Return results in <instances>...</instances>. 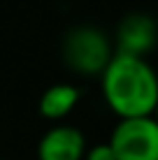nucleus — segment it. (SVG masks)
<instances>
[{
  "instance_id": "nucleus-1",
  "label": "nucleus",
  "mask_w": 158,
  "mask_h": 160,
  "mask_svg": "<svg viewBox=\"0 0 158 160\" xmlns=\"http://www.w3.org/2000/svg\"><path fill=\"white\" fill-rule=\"evenodd\" d=\"M98 79L102 100L116 118L154 116L158 104V77L144 56L114 51Z\"/></svg>"
},
{
  "instance_id": "nucleus-2",
  "label": "nucleus",
  "mask_w": 158,
  "mask_h": 160,
  "mask_svg": "<svg viewBox=\"0 0 158 160\" xmlns=\"http://www.w3.org/2000/svg\"><path fill=\"white\" fill-rule=\"evenodd\" d=\"M114 53L112 37L98 26H74L61 42L63 63L79 77H98Z\"/></svg>"
},
{
  "instance_id": "nucleus-3",
  "label": "nucleus",
  "mask_w": 158,
  "mask_h": 160,
  "mask_svg": "<svg viewBox=\"0 0 158 160\" xmlns=\"http://www.w3.org/2000/svg\"><path fill=\"white\" fill-rule=\"evenodd\" d=\"M107 144L116 160H158V123L154 116L119 118Z\"/></svg>"
},
{
  "instance_id": "nucleus-4",
  "label": "nucleus",
  "mask_w": 158,
  "mask_h": 160,
  "mask_svg": "<svg viewBox=\"0 0 158 160\" xmlns=\"http://www.w3.org/2000/svg\"><path fill=\"white\" fill-rule=\"evenodd\" d=\"M86 146H89V139L84 130L61 121L42 132L35 146V156L37 160H81Z\"/></svg>"
},
{
  "instance_id": "nucleus-5",
  "label": "nucleus",
  "mask_w": 158,
  "mask_h": 160,
  "mask_svg": "<svg viewBox=\"0 0 158 160\" xmlns=\"http://www.w3.org/2000/svg\"><path fill=\"white\" fill-rule=\"evenodd\" d=\"M158 42V26L149 14L133 12L123 16L112 37L114 51L133 53V56H149Z\"/></svg>"
},
{
  "instance_id": "nucleus-6",
  "label": "nucleus",
  "mask_w": 158,
  "mask_h": 160,
  "mask_svg": "<svg viewBox=\"0 0 158 160\" xmlns=\"http://www.w3.org/2000/svg\"><path fill=\"white\" fill-rule=\"evenodd\" d=\"M81 91L74 84L58 81L51 84L37 100V114L49 123H61L79 107Z\"/></svg>"
},
{
  "instance_id": "nucleus-7",
  "label": "nucleus",
  "mask_w": 158,
  "mask_h": 160,
  "mask_svg": "<svg viewBox=\"0 0 158 160\" xmlns=\"http://www.w3.org/2000/svg\"><path fill=\"white\" fill-rule=\"evenodd\" d=\"M81 160H116V156H114L112 146L107 144V142H100V144L86 146L84 158H81Z\"/></svg>"
},
{
  "instance_id": "nucleus-8",
  "label": "nucleus",
  "mask_w": 158,
  "mask_h": 160,
  "mask_svg": "<svg viewBox=\"0 0 158 160\" xmlns=\"http://www.w3.org/2000/svg\"><path fill=\"white\" fill-rule=\"evenodd\" d=\"M0 160H9V158H0Z\"/></svg>"
}]
</instances>
